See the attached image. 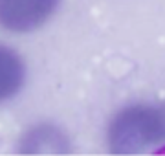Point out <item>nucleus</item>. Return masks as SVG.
I'll return each instance as SVG.
<instances>
[{
  "instance_id": "f03ea898",
  "label": "nucleus",
  "mask_w": 165,
  "mask_h": 156,
  "mask_svg": "<svg viewBox=\"0 0 165 156\" xmlns=\"http://www.w3.org/2000/svg\"><path fill=\"white\" fill-rule=\"evenodd\" d=\"M59 0H0V26L15 33L40 28L55 13Z\"/></svg>"
},
{
  "instance_id": "7ed1b4c3",
  "label": "nucleus",
  "mask_w": 165,
  "mask_h": 156,
  "mask_svg": "<svg viewBox=\"0 0 165 156\" xmlns=\"http://www.w3.org/2000/svg\"><path fill=\"white\" fill-rule=\"evenodd\" d=\"M26 77L24 62L13 50L0 46V103L13 97Z\"/></svg>"
},
{
  "instance_id": "f257e3e1",
  "label": "nucleus",
  "mask_w": 165,
  "mask_h": 156,
  "mask_svg": "<svg viewBox=\"0 0 165 156\" xmlns=\"http://www.w3.org/2000/svg\"><path fill=\"white\" fill-rule=\"evenodd\" d=\"M108 140L116 152H136L165 140V107H128L112 119Z\"/></svg>"
}]
</instances>
